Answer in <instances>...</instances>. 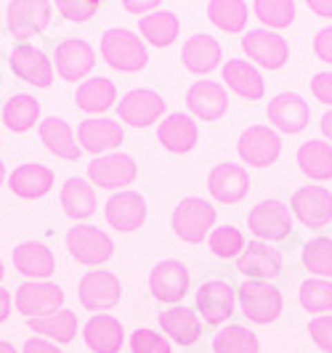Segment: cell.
<instances>
[{"label": "cell", "instance_id": "9f6ffc18", "mask_svg": "<svg viewBox=\"0 0 332 353\" xmlns=\"http://www.w3.org/2000/svg\"><path fill=\"white\" fill-rule=\"evenodd\" d=\"M6 181V165H3V159H0V183Z\"/></svg>", "mask_w": 332, "mask_h": 353}, {"label": "cell", "instance_id": "9a60e30c", "mask_svg": "<svg viewBox=\"0 0 332 353\" xmlns=\"http://www.w3.org/2000/svg\"><path fill=\"white\" fill-rule=\"evenodd\" d=\"M106 223L117 231H136L146 221V199L139 192L123 189L112 194L104 205Z\"/></svg>", "mask_w": 332, "mask_h": 353}, {"label": "cell", "instance_id": "ffe728a7", "mask_svg": "<svg viewBox=\"0 0 332 353\" xmlns=\"http://www.w3.org/2000/svg\"><path fill=\"white\" fill-rule=\"evenodd\" d=\"M186 106L199 120H221L228 109L226 88L215 80H197L192 88L186 90Z\"/></svg>", "mask_w": 332, "mask_h": 353}, {"label": "cell", "instance_id": "d6986e66", "mask_svg": "<svg viewBox=\"0 0 332 353\" xmlns=\"http://www.w3.org/2000/svg\"><path fill=\"white\" fill-rule=\"evenodd\" d=\"M268 120L274 123L277 130L293 136V133H300L306 125L311 123V109L297 93L284 90V93H277L268 101Z\"/></svg>", "mask_w": 332, "mask_h": 353}, {"label": "cell", "instance_id": "83f0119b", "mask_svg": "<svg viewBox=\"0 0 332 353\" xmlns=\"http://www.w3.org/2000/svg\"><path fill=\"white\" fill-rule=\"evenodd\" d=\"M157 139L168 152L186 154V152H192L194 143H197V123L189 114H184V112H173V114H168L159 123Z\"/></svg>", "mask_w": 332, "mask_h": 353}, {"label": "cell", "instance_id": "f5cc1de1", "mask_svg": "<svg viewBox=\"0 0 332 353\" xmlns=\"http://www.w3.org/2000/svg\"><path fill=\"white\" fill-rule=\"evenodd\" d=\"M125 8L128 11H133V14H144V11H149V8H157V3L155 0H146V3H125Z\"/></svg>", "mask_w": 332, "mask_h": 353}, {"label": "cell", "instance_id": "b9f144b4", "mask_svg": "<svg viewBox=\"0 0 332 353\" xmlns=\"http://www.w3.org/2000/svg\"><path fill=\"white\" fill-rule=\"evenodd\" d=\"M303 265L316 276H332V239L316 236L303 248Z\"/></svg>", "mask_w": 332, "mask_h": 353}, {"label": "cell", "instance_id": "f35d334b", "mask_svg": "<svg viewBox=\"0 0 332 353\" xmlns=\"http://www.w3.org/2000/svg\"><path fill=\"white\" fill-rule=\"evenodd\" d=\"M213 351L215 353H258L261 343L247 327H226L221 330L213 340Z\"/></svg>", "mask_w": 332, "mask_h": 353}, {"label": "cell", "instance_id": "4fadbf2b", "mask_svg": "<svg viewBox=\"0 0 332 353\" xmlns=\"http://www.w3.org/2000/svg\"><path fill=\"white\" fill-rule=\"evenodd\" d=\"M242 48L253 61H258L266 70H280L290 59L287 40L271 30H247L242 37Z\"/></svg>", "mask_w": 332, "mask_h": 353}, {"label": "cell", "instance_id": "52a82bcc", "mask_svg": "<svg viewBox=\"0 0 332 353\" xmlns=\"http://www.w3.org/2000/svg\"><path fill=\"white\" fill-rule=\"evenodd\" d=\"M136 173H139L136 162L125 152H109V154H101V157H96L88 165V178L99 189H123V186H130L136 181Z\"/></svg>", "mask_w": 332, "mask_h": 353}, {"label": "cell", "instance_id": "d4e9b609", "mask_svg": "<svg viewBox=\"0 0 332 353\" xmlns=\"http://www.w3.org/2000/svg\"><path fill=\"white\" fill-rule=\"evenodd\" d=\"M14 268L30 276V282H48L56 271V258L43 242H21L14 248Z\"/></svg>", "mask_w": 332, "mask_h": 353}, {"label": "cell", "instance_id": "6f0895ef", "mask_svg": "<svg viewBox=\"0 0 332 353\" xmlns=\"http://www.w3.org/2000/svg\"><path fill=\"white\" fill-rule=\"evenodd\" d=\"M3 276H6V268H3V261H0V282H3Z\"/></svg>", "mask_w": 332, "mask_h": 353}, {"label": "cell", "instance_id": "ab89813d", "mask_svg": "<svg viewBox=\"0 0 332 353\" xmlns=\"http://www.w3.org/2000/svg\"><path fill=\"white\" fill-rule=\"evenodd\" d=\"M253 14L261 19L266 27L282 30V27H290L295 21V3H290V0H255Z\"/></svg>", "mask_w": 332, "mask_h": 353}, {"label": "cell", "instance_id": "d590c367", "mask_svg": "<svg viewBox=\"0 0 332 353\" xmlns=\"http://www.w3.org/2000/svg\"><path fill=\"white\" fill-rule=\"evenodd\" d=\"M297 165L300 170L314 181H330L332 178V143L311 139L300 143L297 149Z\"/></svg>", "mask_w": 332, "mask_h": 353}, {"label": "cell", "instance_id": "7bdbcfd3", "mask_svg": "<svg viewBox=\"0 0 332 353\" xmlns=\"http://www.w3.org/2000/svg\"><path fill=\"white\" fill-rule=\"evenodd\" d=\"M210 250L218 258H237L245 250V236H242V231L234 229V226L213 229L210 231Z\"/></svg>", "mask_w": 332, "mask_h": 353}, {"label": "cell", "instance_id": "4316f807", "mask_svg": "<svg viewBox=\"0 0 332 353\" xmlns=\"http://www.w3.org/2000/svg\"><path fill=\"white\" fill-rule=\"evenodd\" d=\"M37 133H40V141L46 143V149L61 159H80L83 149L77 143V136L70 128V123H64L61 117H46L37 125Z\"/></svg>", "mask_w": 332, "mask_h": 353}, {"label": "cell", "instance_id": "f907efd6", "mask_svg": "<svg viewBox=\"0 0 332 353\" xmlns=\"http://www.w3.org/2000/svg\"><path fill=\"white\" fill-rule=\"evenodd\" d=\"M11 305H14V298H11V292L0 287V324H3L6 319L11 316Z\"/></svg>", "mask_w": 332, "mask_h": 353}, {"label": "cell", "instance_id": "e575fe53", "mask_svg": "<svg viewBox=\"0 0 332 353\" xmlns=\"http://www.w3.org/2000/svg\"><path fill=\"white\" fill-rule=\"evenodd\" d=\"M75 101H77V106L83 112L101 114V112L115 106V101H117V88H115V83L109 77H93V80L80 83Z\"/></svg>", "mask_w": 332, "mask_h": 353}, {"label": "cell", "instance_id": "db71d44e", "mask_svg": "<svg viewBox=\"0 0 332 353\" xmlns=\"http://www.w3.org/2000/svg\"><path fill=\"white\" fill-rule=\"evenodd\" d=\"M319 128H322V133H324V136L332 141V109L322 114V123H319Z\"/></svg>", "mask_w": 332, "mask_h": 353}, {"label": "cell", "instance_id": "cb8c5ba5", "mask_svg": "<svg viewBox=\"0 0 332 353\" xmlns=\"http://www.w3.org/2000/svg\"><path fill=\"white\" fill-rule=\"evenodd\" d=\"M83 340L93 353H120L125 343V330L120 319L109 314H96L83 327Z\"/></svg>", "mask_w": 332, "mask_h": 353}, {"label": "cell", "instance_id": "603a6c76", "mask_svg": "<svg viewBox=\"0 0 332 353\" xmlns=\"http://www.w3.org/2000/svg\"><path fill=\"white\" fill-rule=\"evenodd\" d=\"M237 292L226 282H205L197 290V311L208 324H221L234 316Z\"/></svg>", "mask_w": 332, "mask_h": 353}, {"label": "cell", "instance_id": "816d5d0a", "mask_svg": "<svg viewBox=\"0 0 332 353\" xmlns=\"http://www.w3.org/2000/svg\"><path fill=\"white\" fill-rule=\"evenodd\" d=\"M309 8L314 11V14H319V17H332V0H311L309 3Z\"/></svg>", "mask_w": 332, "mask_h": 353}, {"label": "cell", "instance_id": "277c9868", "mask_svg": "<svg viewBox=\"0 0 332 353\" xmlns=\"http://www.w3.org/2000/svg\"><path fill=\"white\" fill-rule=\"evenodd\" d=\"M247 229L261 242H280L293 231V215L280 199H263L247 215Z\"/></svg>", "mask_w": 332, "mask_h": 353}, {"label": "cell", "instance_id": "f6af8a7d", "mask_svg": "<svg viewBox=\"0 0 332 353\" xmlns=\"http://www.w3.org/2000/svg\"><path fill=\"white\" fill-rule=\"evenodd\" d=\"M59 14L70 21H88L99 11V3L96 0H59L56 3Z\"/></svg>", "mask_w": 332, "mask_h": 353}, {"label": "cell", "instance_id": "8d00e7d4", "mask_svg": "<svg viewBox=\"0 0 332 353\" xmlns=\"http://www.w3.org/2000/svg\"><path fill=\"white\" fill-rule=\"evenodd\" d=\"M139 30L155 48H168L178 37L181 24H178V17L173 11H152V14H144L139 19Z\"/></svg>", "mask_w": 332, "mask_h": 353}, {"label": "cell", "instance_id": "8fae6325", "mask_svg": "<svg viewBox=\"0 0 332 353\" xmlns=\"http://www.w3.org/2000/svg\"><path fill=\"white\" fill-rule=\"evenodd\" d=\"M290 205L297 221L309 229H322L332 221V192L324 186H300Z\"/></svg>", "mask_w": 332, "mask_h": 353}, {"label": "cell", "instance_id": "1f68e13d", "mask_svg": "<svg viewBox=\"0 0 332 353\" xmlns=\"http://www.w3.org/2000/svg\"><path fill=\"white\" fill-rule=\"evenodd\" d=\"M159 327L173 337L178 345H194L202 335V324L192 308L186 305H173L170 311H165L159 316Z\"/></svg>", "mask_w": 332, "mask_h": 353}, {"label": "cell", "instance_id": "ee69618b", "mask_svg": "<svg viewBox=\"0 0 332 353\" xmlns=\"http://www.w3.org/2000/svg\"><path fill=\"white\" fill-rule=\"evenodd\" d=\"M130 353H170V343L152 330H136L130 335Z\"/></svg>", "mask_w": 332, "mask_h": 353}, {"label": "cell", "instance_id": "484cf974", "mask_svg": "<svg viewBox=\"0 0 332 353\" xmlns=\"http://www.w3.org/2000/svg\"><path fill=\"white\" fill-rule=\"evenodd\" d=\"M53 170L40 165V162H27L19 165L17 170L8 176V189L21 199H37L46 196L53 186Z\"/></svg>", "mask_w": 332, "mask_h": 353}, {"label": "cell", "instance_id": "7c38bea8", "mask_svg": "<svg viewBox=\"0 0 332 353\" xmlns=\"http://www.w3.org/2000/svg\"><path fill=\"white\" fill-rule=\"evenodd\" d=\"M117 112H120V120L133 128H149L152 123H157L159 117L165 114V101L157 90L149 88H136L128 90L120 104H117Z\"/></svg>", "mask_w": 332, "mask_h": 353}, {"label": "cell", "instance_id": "8992f818", "mask_svg": "<svg viewBox=\"0 0 332 353\" xmlns=\"http://www.w3.org/2000/svg\"><path fill=\"white\" fill-rule=\"evenodd\" d=\"M242 314L255 324H271L282 314V292L268 282H250L240 287Z\"/></svg>", "mask_w": 332, "mask_h": 353}, {"label": "cell", "instance_id": "5bb4252c", "mask_svg": "<svg viewBox=\"0 0 332 353\" xmlns=\"http://www.w3.org/2000/svg\"><path fill=\"white\" fill-rule=\"evenodd\" d=\"M125 133L120 123L115 120H106V117H88L77 125V143L80 149L88 152V154H109L112 149H117L123 143Z\"/></svg>", "mask_w": 332, "mask_h": 353}, {"label": "cell", "instance_id": "5b68a950", "mask_svg": "<svg viewBox=\"0 0 332 353\" xmlns=\"http://www.w3.org/2000/svg\"><path fill=\"white\" fill-rule=\"evenodd\" d=\"M14 305L27 319H43L64 305V290L53 282H21L14 295Z\"/></svg>", "mask_w": 332, "mask_h": 353}, {"label": "cell", "instance_id": "7402d4cb", "mask_svg": "<svg viewBox=\"0 0 332 353\" xmlns=\"http://www.w3.org/2000/svg\"><path fill=\"white\" fill-rule=\"evenodd\" d=\"M149 290L162 303H178L189 290V271L178 261H162L149 274Z\"/></svg>", "mask_w": 332, "mask_h": 353}, {"label": "cell", "instance_id": "74e56055", "mask_svg": "<svg viewBox=\"0 0 332 353\" xmlns=\"http://www.w3.org/2000/svg\"><path fill=\"white\" fill-rule=\"evenodd\" d=\"M208 17L224 32H242L247 24V3H242V0H213V3H208Z\"/></svg>", "mask_w": 332, "mask_h": 353}, {"label": "cell", "instance_id": "f546056e", "mask_svg": "<svg viewBox=\"0 0 332 353\" xmlns=\"http://www.w3.org/2000/svg\"><path fill=\"white\" fill-rule=\"evenodd\" d=\"M181 59H184V67L189 72H194V74H208L221 61V46H218L215 37L194 35L184 43Z\"/></svg>", "mask_w": 332, "mask_h": 353}, {"label": "cell", "instance_id": "4dcf8cb0", "mask_svg": "<svg viewBox=\"0 0 332 353\" xmlns=\"http://www.w3.org/2000/svg\"><path fill=\"white\" fill-rule=\"evenodd\" d=\"M3 123L11 133H27L32 130L35 123L40 125V104L30 93H14L3 104Z\"/></svg>", "mask_w": 332, "mask_h": 353}, {"label": "cell", "instance_id": "2e32d148", "mask_svg": "<svg viewBox=\"0 0 332 353\" xmlns=\"http://www.w3.org/2000/svg\"><path fill=\"white\" fill-rule=\"evenodd\" d=\"M237 265L250 282H266V279H274L282 274V252L271 248L268 242L253 239L245 245Z\"/></svg>", "mask_w": 332, "mask_h": 353}, {"label": "cell", "instance_id": "c3c4849f", "mask_svg": "<svg viewBox=\"0 0 332 353\" xmlns=\"http://www.w3.org/2000/svg\"><path fill=\"white\" fill-rule=\"evenodd\" d=\"M314 53H316V59H322V61L332 64V27H324V30L316 32Z\"/></svg>", "mask_w": 332, "mask_h": 353}, {"label": "cell", "instance_id": "bcb514c9", "mask_svg": "<svg viewBox=\"0 0 332 353\" xmlns=\"http://www.w3.org/2000/svg\"><path fill=\"white\" fill-rule=\"evenodd\" d=\"M309 332H311V340L322 351L332 353V316H316L311 319L309 324Z\"/></svg>", "mask_w": 332, "mask_h": 353}, {"label": "cell", "instance_id": "e0dca14e", "mask_svg": "<svg viewBox=\"0 0 332 353\" xmlns=\"http://www.w3.org/2000/svg\"><path fill=\"white\" fill-rule=\"evenodd\" d=\"M53 61H56V72H59L61 80L77 83V80H83L88 72L93 70L96 53L90 48V43L80 40V37H70V40L56 46Z\"/></svg>", "mask_w": 332, "mask_h": 353}, {"label": "cell", "instance_id": "836d02e7", "mask_svg": "<svg viewBox=\"0 0 332 353\" xmlns=\"http://www.w3.org/2000/svg\"><path fill=\"white\" fill-rule=\"evenodd\" d=\"M27 324L35 335L56 340V343H72L77 335V314L70 308H59L43 319H27Z\"/></svg>", "mask_w": 332, "mask_h": 353}, {"label": "cell", "instance_id": "11a10c76", "mask_svg": "<svg viewBox=\"0 0 332 353\" xmlns=\"http://www.w3.org/2000/svg\"><path fill=\"white\" fill-rule=\"evenodd\" d=\"M0 353H17V348H14L11 343H6V340H0Z\"/></svg>", "mask_w": 332, "mask_h": 353}, {"label": "cell", "instance_id": "f1b7e54d", "mask_svg": "<svg viewBox=\"0 0 332 353\" xmlns=\"http://www.w3.org/2000/svg\"><path fill=\"white\" fill-rule=\"evenodd\" d=\"M224 80H226V85L237 96H242L247 101H258L263 99V77L261 72L255 70L250 61L245 59H228L226 67H224Z\"/></svg>", "mask_w": 332, "mask_h": 353}, {"label": "cell", "instance_id": "ba28073f", "mask_svg": "<svg viewBox=\"0 0 332 353\" xmlns=\"http://www.w3.org/2000/svg\"><path fill=\"white\" fill-rule=\"evenodd\" d=\"M237 152L242 162L253 168H268L274 165L282 152V139L277 130L266 128V125H250L237 141Z\"/></svg>", "mask_w": 332, "mask_h": 353}, {"label": "cell", "instance_id": "44dd1931", "mask_svg": "<svg viewBox=\"0 0 332 353\" xmlns=\"http://www.w3.org/2000/svg\"><path fill=\"white\" fill-rule=\"evenodd\" d=\"M208 189L218 202L234 205V202L245 199L247 192H250V176H247V170L242 165L224 162V165H215V168L210 170Z\"/></svg>", "mask_w": 332, "mask_h": 353}, {"label": "cell", "instance_id": "ac0fdd59", "mask_svg": "<svg viewBox=\"0 0 332 353\" xmlns=\"http://www.w3.org/2000/svg\"><path fill=\"white\" fill-rule=\"evenodd\" d=\"M11 70L17 72L19 77L35 88H48L53 83V61L46 53L30 46V43H21L11 51Z\"/></svg>", "mask_w": 332, "mask_h": 353}, {"label": "cell", "instance_id": "60d3db41", "mask_svg": "<svg viewBox=\"0 0 332 353\" xmlns=\"http://www.w3.org/2000/svg\"><path fill=\"white\" fill-rule=\"evenodd\" d=\"M297 301L309 314L332 311V282H327V279H306L300 284Z\"/></svg>", "mask_w": 332, "mask_h": 353}, {"label": "cell", "instance_id": "7a4b0ae2", "mask_svg": "<svg viewBox=\"0 0 332 353\" xmlns=\"http://www.w3.org/2000/svg\"><path fill=\"white\" fill-rule=\"evenodd\" d=\"M170 226L178 239H184L189 245H199L215 226V208L199 196H186L173 210Z\"/></svg>", "mask_w": 332, "mask_h": 353}, {"label": "cell", "instance_id": "9c48e42d", "mask_svg": "<svg viewBox=\"0 0 332 353\" xmlns=\"http://www.w3.org/2000/svg\"><path fill=\"white\" fill-rule=\"evenodd\" d=\"M8 30L19 40H30L40 35L51 24V3L46 0H14L6 8Z\"/></svg>", "mask_w": 332, "mask_h": 353}, {"label": "cell", "instance_id": "30bf717a", "mask_svg": "<svg viewBox=\"0 0 332 353\" xmlns=\"http://www.w3.org/2000/svg\"><path fill=\"white\" fill-rule=\"evenodd\" d=\"M80 305L88 311H106L123 298V284L112 271H88L77 287Z\"/></svg>", "mask_w": 332, "mask_h": 353}, {"label": "cell", "instance_id": "7dc6e473", "mask_svg": "<svg viewBox=\"0 0 332 353\" xmlns=\"http://www.w3.org/2000/svg\"><path fill=\"white\" fill-rule=\"evenodd\" d=\"M311 90H314L316 101L332 106V72H316L311 80Z\"/></svg>", "mask_w": 332, "mask_h": 353}, {"label": "cell", "instance_id": "681fc988", "mask_svg": "<svg viewBox=\"0 0 332 353\" xmlns=\"http://www.w3.org/2000/svg\"><path fill=\"white\" fill-rule=\"evenodd\" d=\"M21 353H61V351H59L56 343L46 340V337H30V340L24 343Z\"/></svg>", "mask_w": 332, "mask_h": 353}, {"label": "cell", "instance_id": "d6a6232c", "mask_svg": "<svg viewBox=\"0 0 332 353\" xmlns=\"http://www.w3.org/2000/svg\"><path fill=\"white\" fill-rule=\"evenodd\" d=\"M61 208L72 221H83L96 212V192L93 183H88L86 178L75 176L61 186Z\"/></svg>", "mask_w": 332, "mask_h": 353}, {"label": "cell", "instance_id": "6da1fadb", "mask_svg": "<svg viewBox=\"0 0 332 353\" xmlns=\"http://www.w3.org/2000/svg\"><path fill=\"white\" fill-rule=\"evenodd\" d=\"M101 59L112 70L120 72H139L146 67L149 53L146 46L136 32L112 27L101 35Z\"/></svg>", "mask_w": 332, "mask_h": 353}, {"label": "cell", "instance_id": "3957f363", "mask_svg": "<svg viewBox=\"0 0 332 353\" xmlns=\"http://www.w3.org/2000/svg\"><path fill=\"white\" fill-rule=\"evenodd\" d=\"M67 250H70V255L77 263L99 265V263H106L112 258L115 242L99 226L77 223L75 229L67 231Z\"/></svg>", "mask_w": 332, "mask_h": 353}]
</instances>
